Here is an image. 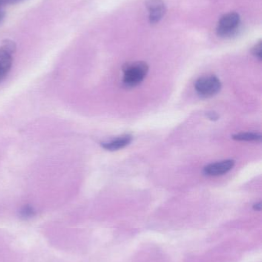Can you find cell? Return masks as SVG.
I'll return each mask as SVG.
<instances>
[{"label": "cell", "instance_id": "6da1fadb", "mask_svg": "<svg viewBox=\"0 0 262 262\" xmlns=\"http://www.w3.org/2000/svg\"><path fill=\"white\" fill-rule=\"evenodd\" d=\"M149 72V66L146 62L128 63L123 66V84L126 87H136L141 84Z\"/></svg>", "mask_w": 262, "mask_h": 262}, {"label": "cell", "instance_id": "7a4b0ae2", "mask_svg": "<svg viewBox=\"0 0 262 262\" xmlns=\"http://www.w3.org/2000/svg\"><path fill=\"white\" fill-rule=\"evenodd\" d=\"M195 89L201 98H212L221 90V83L215 75H208L201 77L195 81Z\"/></svg>", "mask_w": 262, "mask_h": 262}, {"label": "cell", "instance_id": "3957f363", "mask_svg": "<svg viewBox=\"0 0 262 262\" xmlns=\"http://www.w3.org/2000/svg\"><path fill=\"white\" fill-rule=\"evenodd\" d=\"M15 49V43L10 40L3 41L0 47V82L6 78L12 68Z\"/></svg>", "mask_w": 262, "mask_h": 262}, {"label": "cell", "instance_id": "277c9868", "mask_svg": "<svg viewBox=\"0 0 262 262\" xmlns=\"http://www.w3.org/2000/svg\"><path fill=\"white\" fill-rule=\"evenodd\" d=\"M240 24V16L236 12H230L221 17L217 26V35L228 37L233 35Z\"/></svg>", "mask_w": 262, "mask_h": 262}, {"label": "cell", "instance_id": "5b68a950", "mask_svg": "<svg viewBox=\"0 0 262 262\" xmlns=\"http://www.w3.org/2000/svg\"><path fill=\"white\" fill-rule=\"evenodd\" d=\"M234 166H235V161L233 160H223V161L207 165L205 166L203 172L206 175L217 177V176L227 173L234 167Z\"/></svg>", "mask_w": 262, "mask_h": 262}, {"label": "cell", "instance_id": "8992f818", "mask_svg": "<svg viewBox=\"0 0 262 262\" xmlns=\"http://www.w3.org/2000/svg\"><path fill=\"white\" fill-rule=\"evenodd\" d=\"M146 5L149 11V21L152 24L158 23L166 12L165 3L162 0H149Z\"/></svg>", "mask_w": 262, "mask_h": 262}, {"label": "cell", "instance_id": "52a82bcc", "mask_svg": "<svg viewBox=\"0 0 262 262\" xmlns=\"http://www.w3.org/2000/svg\"><path fill=\"white\" fill-rule=\"evenodd\" d=\"M132 140V136L129 134L121 136V137H117L113 139L110 141L103 142L102 143V146L106 150L116 151L118 149H123L126 147L128 145L130 144Z\"/></svg>", "mask_w": 262, "mask_h": 262}, {"label": "cell", "instance_id": "ba28073f", "mask_svg": "<svg viewBox=\"0 0 262 262\" xmlns=\"http://www.w3.org/2000/svg\"><path fill=\"white\" fill-rule=\"evenodd\" d=\"M232 138L239 141H256L260 142L261 140V134L258 133H239L232 136Z\"/></svg>", "mask_w": 262, "mask_h": 262}, {"label": "cell", "instance_id": "9c48e42d", "mask_svg": "<svg viewBox=\"0 0 262 262\" xmlns=\"http://www.w3.org/2000/svg\"><path fill=\"white\" fill-rule=\"evenodd\" d=\"M19 215L22 218L27 220V219L32 218L35 215V211L32 206L26 205L20 209Z\"/></svg>", "mask_w": 262, "mask_h": 262}, {"label": "cell", "instance_id": "30bf717a", "mask_svg": "<svg viewBox=\"0 0 262 262\" xmlns=\"http://www.w3.org/2000/svg\"><path fill=\"white\" fill-rule=\"evenodd\" d=\"M252 53L253 55L258 58L259 60H261V42L260 41L258 44L255 45V47L252 49Z\"/></svg>", "mask_w": 262, "mask_h": 262}, {"label": "cell", "instance_id": "8fae6325", "mask_svg": "<svg viewBox=\"0 0 262 262\" xmlns=\"http://www.w3.org/2000/svg\"><path fill=\"white\" fill-rule=\"evenodd\" d=\"M25 0H0V10L3 9L4 6L8 5L15 4V3H21Z\"/></svg>", "mask_w": 262, "mask_h": 262}, {"label": "cell", "instance_id": "7c38bea8", "mask_svg": "<svg viewBox=\"0 0 262 262\" xmlns=\"http://www.w3.org/2000/svg\"><path fill=\"white\" fill-rule=\"evenodd\" d=\"M206 115H207L208 118H209L211 121H217V120H218V118H219L218 114L213 112H208Z\"/></svg>", "mask_w": 262, "mask_h": 262}, {"label": "cell", "instance_id": "4fadbf2b", "mask_svg": "<svg viewBox=\"0 0 262 262\" xmlns=\"http://www.w3.org/2000/svg\"><path fill=\"white\" fill-rule=\"evenodd\" d=\"M253 209L256 211H261V203L259 202V203H256V204L254 205Z\"/></svg>", "mask_w": 262, "mask_h": 262}]
</instances>
